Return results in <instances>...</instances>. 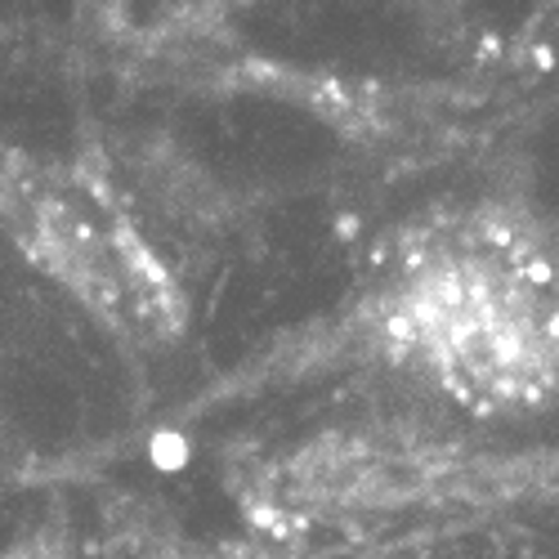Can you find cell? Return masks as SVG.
I'll return each instance as SVG.
<instances>
[{
  "mask_svg": "<svg viewBox=\"0 0 559 559\" xmlns=\"http://www.w3.org/2000/svg\"><path fill=\"white\" fill-rule=\"evenodd\" d=\"M381 332L416 377L475 412L559 399V269L537 247L439 251L399 283Z\"/></svg>",
  "mask_w": 559,
  "mask_h": 559,
  "instance_id": "cell-1",
  "label": "cell"
}]
</instances>
